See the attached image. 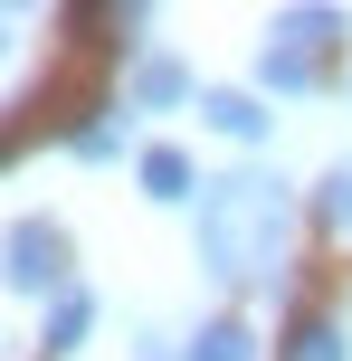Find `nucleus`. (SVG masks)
Returning <instances> with one entry per match:
<instances>
[{
  "label": "nucleus",
  "mask_w": 352,
  "mask_h": 361,
  "mask_svg": "<svg viewBox=\"0 0 352 361\" xmlns=\"http://www.w3.org/2000/svg\"><path fill=\"white\" fill-rule=\"evenodd\" d=\"M190 247H200V276L229 295H277L286 257H296V180L277 171H219L200 200H190Z\"/></svg>",
  "instance_id": "obj_1"
},
{
  "label": "nucleus",
  "mask_w": 352,
  "mask_h": 361,
  "mask_svg": "<svg viewBox=\"0 0 352 361\" xmlns=\"http://www.w3.org/2000/svg\"><path fill=\"white\" fill-rule=\"evenodd\" d=\"M0 286L57 305V295L76 286V238L57 228V219H10V228H0Z\"/></svg>",
  "instance_id": "obj_2"
},
{
  "label": "nucleus",
  "mask_w": 352,
  "mask_h": 361,
  "mask_svg": "<svg viewBox=\"0 0 352 361\" xmlns=\"http://www.w3.org/2000/svg\"><path fill=\"white\" fill-rule=\"evenodd\" d=\"M171 105H200V76H190L171 48H143L133 76H124V114H171Z\"/></svg>",
  "instance_id": "obj_3"
},
{
  "label": "nucleus",
  "mask_w": 352,
  "mask_h": 361,
  "mask_svg": "<svg viewBox=\"0 0 352 361\" xmlns=\"http://www.w3.org/2000/svg\"><path fill=\"white\" fill-rule=\"evenodd\" d=\"M133 180H143V200H162V209H181V200H200V190H210L200 162H190L181 143H143V152H133Z\"/></svg>",
  "instance_id": "obj_4"
},
{
  "label": "nucleus",
  "mask_w": 352,
  "mask_h": 361,
  "mask_svg": "<svg viewBox=\"0 0 352 361\" xmlns=\"http://www.w3.org/2000/svg\"><path fill=\"white\" fill-rule=\"evenodd\" d=\"M200 124L219 133V143H267V95H248V86H200Z\"/></svg>",
  "instance_id": "obj_5"
},
{
  "label": "nucleus",
  "mask_w": 352,
  "mask_h": 361,
  "mask_svg": "<svg viewBox=\"0 0 352 361\" xmlns=\"http://www.w3.org/2000/svg\"><path fill=\"white\" fill-rule=\"evenodd\" d=\"M267 38H277V48H296V57H315V67H324V57H334L343 38H352V19H343V10H277V19H267Z\"/></svg>",
  "instance_id": "obj_6"
},
{
  "label": "nucleus",
  "mask_w": 352,
  "mask_h": 361,
  "mask_svg": "<svg viewBox=\"0 0 352 361\" xmlns=\"http://www.w3.org/2000/svg\"><path fill=\"white\" fill-rule=\"evenodd\" d=\"M86 333H95V295L67 286V295L48 305V324H38V361H76V352H86Z\"/></svg>",
  "instance_id": "obj_7"
},
{
  "label": "nucleus",
  "mask_w": 352,
  "mask_h": 361,
  "mask_svg": "<svg viewBox=\"0 0 352 361\" xmlns=\"http://www.w3.org/2000/svg\"><path fill=\"white\" fill-rule=\"evenodd\" d=\"M181 361H257V324L248 314H210V324H190Z\"/></svg>",
  "instance_id": "obj_8"
},
{
  "label": "nucleus",
  "mask_w": 352,
  "mask_h": 361,
  "mask_svg": "<svg viewBox=\"0 0 352 361\" xmlns=\"http://www.w3.org/2000/svg\"><path fill=\"white\" fill-rule=\"evenodd\" d=\"M67 152L76 162H114V152H124V105H86L67 124Z\"/></svg>",
  "instance_id": "obj_9"
},
{
  "label": "nucleus",
  "mask_w": 352,
  "mask_h": 361,
  "mask_svg": "<svg viewBox=\"0 0 352 361\" xmlns=\"http://www.w3.org/2000/svg\"><path fill=\"white\" fill-rule=\"evenodd\" d=\"M257 86H267V95H315V86H324V67L267 38V48H257Z\"/></svg>",
  "instance_id": "obj_10"
},
{
  "label": "nucleus",
  "mask_w": 352,
  "mask_h": 361,
  "mask_svg": "<svg viewBox=\"0 0 352 361\" xmlns=\"http://www.w3.org/2000/svg\"><path fill=\"white\" fill-rule=\"evenodd\" d=\"M286 361H352V333L334 314H296V333H286Z\"/></svg>",
  "instance_id": "obj_11"
},
{
  "label": "nucleus",
  "mask_w": 352,
  "mask_h": 361,
  "mask_svg": "<svg viewBox=\"0 0 352 361\" xmlns=\"http://www.w3.org/2000/svg\"><path fill=\"white\" fill-rule=\"evenodd\" d=\"M315 219H324L334 238H352V162H334V171L315 180Z\"/></svg>",
  "instance_id": "obj_12"
},
{
  "label": "nucleus",
  "mask_w": 352,
  "mask_h": 361,
  "mask_svg": "<svg viewBox=\"0 0 352 361\" xmlns=\"http://www.w3.org/2000/svg\"><path fill=\"white\" fill-rule=\"evenodd\" d=\"M0 57H10V10H0Z\"/></svg>",
  "instance_id": "obj_13"
}]
</instances>
